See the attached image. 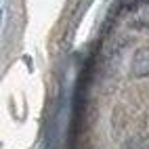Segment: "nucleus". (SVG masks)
<instances>
[{
    "label": "nucleus",
    "mask_w": 149,
    "mask_h": 149,
    "mask_svg": "<svg viewBox=\"0 0 149 149\" xmlns=\"http://www.w3.org/2000/svg\"><path fill=\"white\" fill-rule=\"evenodd\" d=\"M126 149H147L145 139H132L130 143H126Z\"/></svg>",
    "instance_id": "obj_2"
},
{
    "label": "nucleus",
    "mask_w": 149,
    "mask_h": 149,
    "mask_svg": "<svg viewBox=\"0 0 149 149\" xmlns=\"http://www.w3.org/2000/svg\"><path fill=\"white\" fill-rule=\"evenodd\" d=\"M132 69L136 76H145L149 74V48H143V51H139L134 61H132Z\"/></svg>",
    "instance_id": "obj_1"
}]
</instances>
